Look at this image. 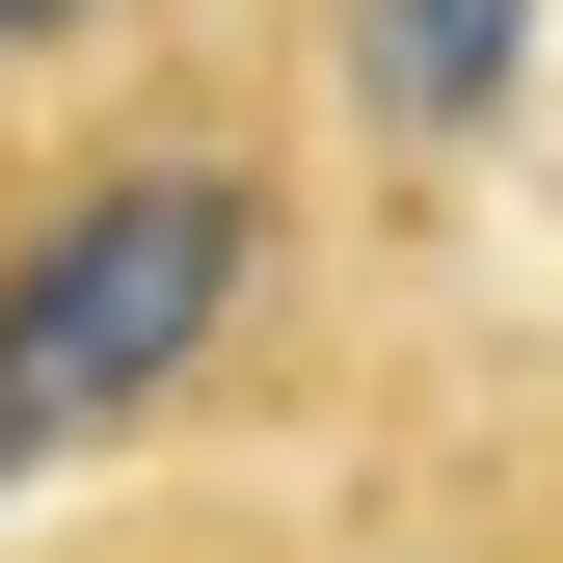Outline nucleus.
Returning <instances> with one entry per match:
<instances>
[{"label": "nucleus", "mask_w": 563, "mask_h": 563, "mask_svg": "<svg viewBox=\"0 0 563 563\" xmlns=\"http://www.w3.org/2000/svg\"><path fill=\"white\" fill-rule=\"evenodd\" d=\"M81 27H108V0H0V54H81Z\"/></svg>", "instance_id": "nucleus-3"}, {"label": "nucleus", "mask_w": 563, "mask_h": 563, "mask_svg": "<svg viewBox=\"0 0 563 563\" xmlns=\"http://www.w3.org/2000/svg\"><path fill=\"white\" fill-rule=\"evenodd\" d=\"M510 81H537V0H322V108L376 162H483Z\"/></svg>", "instance_id": "nucleus-2"}, {"label": "nucleus", "mask_w": 563, "mask_h": 563, "mask_svg": "<svg viewBox=\"0 0 563 563\" xmlns=\"http://www.w3.org/2000/svg\"><path fill=\"white\" fill-rule=\"evenodd\" d=\"M268 296H296V188H268L242 134H134V162H81L27 242H0V483L162 430Z\"/></svg>", "instance_id": "nucleus-1"}]
</instances>
